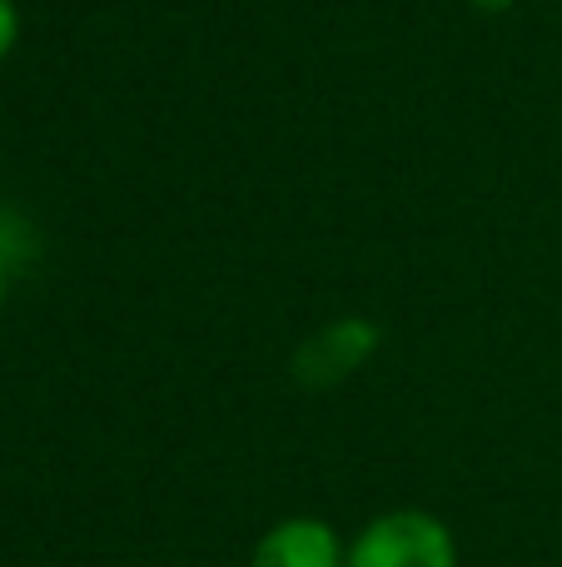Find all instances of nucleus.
Listing matches in <instances>:
<instances>
[{"label":"nucleus","instance_id":"1","mask_svg":"<svg viewBox=\"0 0 562 567\" xmlns=\"http://www.w3.org/2000/svg\"><path fill=\"white\" fill-rule=\"evenodd\" d=\"M344 567H458V538L428 508H388L358 528Z\"/></svg>","mask_w":562,"mask_h":567},{"label":"nucleus","instance_id":"2","mask_svg":"<svg viewBox=\"0 0 562 567\" xmlns=\"http://www.w3.org/2000/svg\"><path fill=\"white\" fill-rule=\"evenodd\" d=\"M348 543L324 518H279L249 553V567H344Z\"/></svg>","mask_w":562,"mask_h":567},{"label":"nucleus","instance_id":"3","mask_svg":"<svg viewBox=\"0 0 562 567\" xmlns=\"http://www.w3.org/2000/svg\"><path fill=\"white\" fill-rule=\"evenodd\" d=\"M374 343H378L374 323H364V319H339V323H329V329L319 333L314 343H309V353H304L299 363L319 359V363H324V369H319V383H334V379H344V373L364 369V359L374 353Z\"/></svg>","mask_w":562,"mask_h":567},{"label":"nucleus","instance_id":"4","mask_svg":"<svg viewBox=\"0 0 562 567\" xmlns=\"http://www.w3.org/2000/svg\"><path fill=\"white\" fill-rule=\"evenodd\" d=\"M30 249H35V235H30V225L15 215V209H0V309H6L10 279H15V269L30 259Z\"/></svg>","mask_w":562,"mask_h":567},{"label":"nucleus","instance_id":"5","mask_svg":"<svg viewBox=\"0 0 562 567\" xmlns=\"http://www.w3.org/2000/svg\"><path fill=\"white\" fill-rule=\"evenodd\" d=\"M20 45V6L15 0H0V60Z\"/></svg>","mask_w":562,"mask_h":567},{"label":"nucleus","instance_id":"6","mask_svg":"<svg viewBox=\"0 0 562 567\" xmlns=\"http://www.w3.org/2000/svg\"><path fill=\"white\" fill-rule=\"evenodd\" d=\"M473 6H478V10H508L513 0H473Z\"/></svg>","mask_w":562,"mask_h":567}]
</instances>
